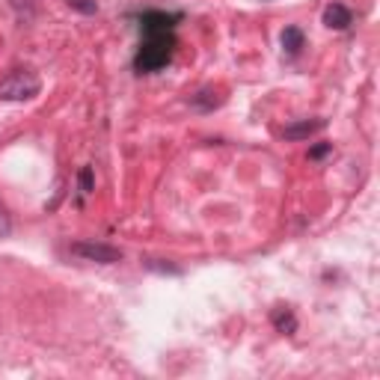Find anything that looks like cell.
Here are the masks:
<instances>
[{"label":"cell","instance_id":"7c38bea8","mask_svg":"<svg viewBox=\"0 0 380 380\" xmlns=\"http://www.w3.org/2000/svg\"><path fill=\"white\" fill-rule=\"evenodd\" d=\"M146 268L149 270H161V274H178V268H173V265H155V259L146 261Z\"/></svg>","mask_w":380,"mask_h":380},{"label":"cell","instance_id":"5b68a950","mask_svg":"<svg viewBox=\"0 0 380 380\" xmlns=\"http://www.w3.org/2000/svg\"><path fill=\"white\" fill-rule=\"evenodd\" d=\"M226 102V98H223V93H220V89H211V86H208V89H199V93L196 95H190V107H196V110H214V107H220Z\"/></svg>","mask_w":380,"mask_h":380},{"label":"cell","instance_id":"8992f818","mask_svg":"<svg viewBox=\"0 0 380 380\" xmlns=\"http://www.w3.org/2000/svg\"><path fill=\"white\" fill-rule=\"evenodd\" d=\"M279 42H283V51L288 54V57H297L306 45V36H303L300 27H285L283 36H279Z\"/></svg>","mask_w":380,"mask_h":380},{"label":"cell","instance_id":"30bf717a","mask_svg":"<svg viewBox=\"0 0 380 380\" xmlns=\"http://www.w3.org/2000/svg\"><path fill=\"white\" fill-rule=\"evenodd\" d=\"M12 235V217H9L6 205L0 202V238H9Z\"/></svg>","mask_w":380,"mask_h":380},{"label":"cell","instance_id":"ba28073f","mask_svg":"<svg viewBox=\"0 0 380 380\" xmlns=\"http://www.w3.org/2000/svg\"><path fill=\"white\" fill-rule=\"evenodd\" d=\"M66 3H69V9H75V12H80V15H95L98 12L95 0H66Z\"/></svg>","mask_w":380,"mask_h":380},{"label":"cell","instance_id":"6da1fadb","mask_svg":"<svg viewBox=\"0 0 380 380\" xmlns=\"http://www.w3.org/2000/svg\"><path fill=\"white\" fill-rule=\"evenodd\" d=\"M42 80L30 69H15L0 80V102H27V98L39 95Z\"/></svg>","mask_w":380,"mask_h":380},{"label":"cell","instance_id":"8fae6325","mask_svg":"<svg viewBox=\"0 0 380 380\" xmlns=\"http://www.w3.org/2000/svg\"><path fill=\"white\" fill-rule=\"evenodd\" d=\"M330 152H333V143H321V146L309 149V158H312V161H318V158H324V155H330Z\"/></svg>","mask_w":380,"mask_h":380},{"label":"cell","instance_id":"52a82bcc","mask_svg":"<svg viewBox=\"0 0 380 380\" xmlns=\"http://www.w3.org/2000/svg\"><path fill=\"white\" fill-rule=\"evenodd\" d=\"M270 321H274V327L279 333H285V336H292V333L297 330V318H294V312L288 309V306H276V309L270 312Z\"/></svg>","mask_w":380,"mask_h":380},{"label":"cell","instance_id":"3957f363","mask_svg":"<svg viewBox=\"0 0 380 380\" xmlns=\"http://www.w3.org/2000/svg\"><path fill=\"white\" fill-rule=\"evenodd\" d=\"M324 24H327L330 30H348V27L354 24V12H351L345 3H330L324 9Z\"/></svg>","mask_w":380,"mask_h":380},{"label":"cell","instance_id":"7a4b0ae2","mask_svg":"<svg viewBox=\"0 0 380 380\" xmlns=\"http://www.w3.org/2000/svg\"><path fill=\"white\" fill-rule=\"evenodd\" d=\"M71 252L86 261H95V265H119L122 261V250L110 247V244H102V241H75L71 244Z\"/></svg>","mask_w":380,"mask_h":380},{"label":"cell","instance_id":"277c9868","mask_svg":"<svg viewBox=\"0 0 380 380\" xmlns=\"http://www.w3.org/2000/svg\"><path fill=\"white\" fill-rule=\"evenodd\" d=\"M324 119H303V122H292V125H285L283 128V137L285 140H309L312 134H318L324 128Z\"/></svg>","mask_w":380,"mask_h":380},{"label":"cell","instance_id":"9c48e42d","mask_svg":"<svg viewBox=\"0 0 380 380\" xmlns=\"http://www.w3.org/2000/svg\"><path fill=\"white\" fill-rule=\"evenodd\" d=\"M78 182H80V190H84V193H93V190H95V176H93V167H84V169H80Z\"/></svg>","mask_w":380,"mask_h":380}]
</instances>
